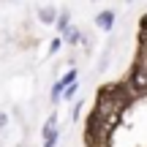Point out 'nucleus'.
I'll return each mask as SVG.
<instances>
[{"label": "nucleus", "instance_id": "nucleus-5", "mask_svg": "<svg viewBox=\"0 0 147 147\" xmlns=\"http://www.w3.org/2000/svg\"><path fill=\"white\" fill-rule=\"evenodd\" d=\"M57 27H60V33H68V30H71V27H68V14H60Z\"/></svg>", "mask_w": 147, "mask_h": 147}, {"label": "nucleus", "instance_id": "nucleus-7", "mask_svg": "<svg viewBox=\"0 0 147 147\" xmlns=\"http://www.w3.org/2000/svg\"><path fill=\"white\" fill-rule=\"evenodd\" d=\"M74 93H76V84H71V87H65V93H63V98H74Z\"/></svg>", "mask_w": 147, "mask_h": 147}, {"label": "nucleus", "instance_id": "nucleus-2", "mask_svg": "<svg viewBox=\"0 0 147 147\" xmlns=\"http://www.w3.org/2000/svg\"><path fill=\"white\" fill-rule=\"evenodd\" d=\"M44 147H55L57 144V128H55V117H49L47 120V128H44Z\"/></svg>", "mask_w": 147, "mask_h": 147}, {"label": "nucleus", "instance_id": "nucleus-6", "mask_svg": "<svg viewBox=\"0 0 147 147\" xmlns=\"http://www.w3.org/2000/svg\"><path fill=\"white\" fill-rule=\"evenodd\" d=\"M41 19H44V22H52V19H55V11H52V8H44V11H41Z\"/></svg>", "mask_w": 147, "mask_h": 147}, {"label": "nucleus", "instance_id": "nucleus-3", "mask_svg": "<svg viewBox=\"0 0 147 147\" xmlns=\"http://www.w3.org/2000/svg\"><path fill=\"white\" fill-rule=\"evenodd\" d=\"M112 22H115V14H112V11H104V14H98V16H95V25H98L101 30H109V27H112Z\"/></svg>", "mask_w": 147, "mask_h": 147}, {"label": "nucleus", "instance_id": "nucleus-4", "mask_svg": "<svg viewBox=\"0 0 147 147\" xmlns=\"http://www.w3.org/2000/svg\"><path fill=\"white\" fill-rule=\"evenodd\" d=\"M134 87H136V90H147V74L142 68L134 71Z\"/></svg>", "mask_w": 147, "mask_h": 147}, {"label": "nucleus", "instance_id": "nucleus-8", "mask_svg": "<svg viewBox=\"0 0 147 147\" xmlns=\"http://www.w3.org/2000/svg\"><path fill=\"white\" fill-rule=\"evenodd\" d=\"M5 120H8V117H5V115H0V128L5 125Z\"/></svg>", "mask_w": 147, "mask_h": 147}, {"label": "nucleus", "instance_id": "nucleus-1", "mask_svg": "<svg viewBox=\"0 0 147 147\" xmlns=\"http://www.w3.org/2000/svg\"><path fill=\"white\" fill-rule=\"evenodd\" d=\"M74 79H76V71H68V74H65V76L60 79L57 84H55V87H52V101H60V98H63L65 87H71V84H74Z\"/></svg>", "mask_w": 147, "mask_h": 147}]
</instances>
